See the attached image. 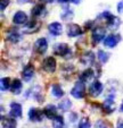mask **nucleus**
<instances>
[{
  "instance_id": "obj_1",
  "label": "nucleus",
  "mask_w": 123,
  "mask_h": 128,
  "mask_svg": "<svg viewBox=\"0 0 123 128\" xmlns=\"http://www.w3.org/2000/svg\"><path fill=\"white\" fill-rule=\"evenodd\" d=\"M71 95L75 99H82L86 95V85L85 82H82L81 80L79 82L75 83L74 87L71 90Z\"/></svg>"
},
{
  "instance_id": "obj_2",
  "label": "nucleus",
  "mask_w": 123,
  "mask_h": 128,
  "mask_svg": "<svg viewBox=\"0 0 123 128\" xmlns=\"http://www.w3.org/2000/svg\"><path fill=\"white\" fill-rule=\"evenodd\" d=\"M54 52L55 54L60 57H64V58H71V49L70 46L66 43H58L55 46L54 48Z\"/></svg>"
},
{
  "instance_id": "obj_3",
  "label": "nucleus",
  "mask_w": 123,
  "mask_h": 128,
  "mask_svg": "<svg viewBox=\"0 0 123 128\" xmlns=\"http://www.w3.org/2000/svg\"><path fill=\"white\" fill-rule=\"evenodd\" d=\"M91 36H92V40H94L95 43H99V42L105 40V38H106V30L101 26L95 27V28L92 30Z\"/></svg>"
},
{
  "instance_id": "obj_4",
  "label": "nucleus",
  "mask_w": 123,
  "mask_h": 128,
  "mask_svg": "<svg viewBox=\"0 0 123 128\" xmlns=\"http://www.w3.org/2000/svg\"><path fill=\"white\" fill-rule=\"evenodd\" d=\"M56 66H57V64H56V60L54 57H47L42 62V68L45 69V72H49V74L55 72Z\"/></svg>"
},
{
  "instance_id": "obj_5",
  "label": "nucleus",
  "mask_w": 123,
  "mask_h": 128,
  "mask_svg": "<svg viewBox=\"0 0 123 128\" xmlns=\"http://www.w3.org/2000/svg\"><path fill=\"white\" fill-rule=\"evenodd\" d=\"M34 49H35V51L38 53H40V54L45 53L47 51V49H48V41H47L45 38L38 39L35 41V43H34Z\"/></svg>"
},
{
  "instance_id": "obj_6",
  "label": "nucleus",
  "mask_w": 123,
  "mask_h": 128,
  "mask_svg": "<svg viewBox=\"0 0 123 128\" xmlns=\"http://www.w3.org/2000/svg\"><path fill=\"white\" fill-rule=\"evenodd\" d=\"M103 90H104L103 84L99 80H95V82H92V84L89 87V93L91 96H98L103 92Z\"/></svg>"
},
{
  "instance_id": "obj_7",
  "label": "nucleus",
  "mask_w": 123,
  "mask_h": 128,
  "mask_svg": "<svg viewBox=\"0 0 123 128\" xmlns=\"http://www.w3.org/2000/svg\"><path fill=\"white\" fill-rule=\"evenodd\" d=\"M13 22L16 25H23L27 23V15L24 12L19 10V12H15V15L13 16Z\"/></svg>"
},
{
  "instance_id": "obj_8",
  "label": "nucleus",
  "mask_w": 123,
  "mask_h": 128,
  "mask_svg": "<svg viewBox=\"0 0 123 128\" xmlns=\"http://www.w3.org/2000/svg\"><path fill=\"white\" fill-rule=\"evenodd\" d=\"M6 38H7V40L9 42H12V43H17L18 41H21L22 35H21V33H19L16 28H10L9 31L7 32V36H6Z\"/></svg>"
},
{
  "instance_id": "obj_9",
  "label": "nucleus",
  "mask_w": 123,
  "mask_h": 128,
  "mask_svg": "<svg viewBox=\"0 0 123 128\" xmlns=\"http://www.w3.org/2000/svg\"><path fill=\"white\" fill-rule=\"evenodd\" d=\"M120 41V36L118 35H115V34H109L105 38L104 40V46L106 48H114L116 44L118 43Z\"/></svg>"
},
{
  "instance_id": "obj_10",
  "label": "nucleus",
  "mask_w": 123,
  "mask_h": 128,
  "mask_svg": "<svg viewBox=\"0 0 123 128\" xmlns=\"http://www.w3.org/2000/svg\"><path fill=\"white\" fill-rule=\"evenodd\" d=\"M48 31L51 35L58 36L62 34V32H63V26H62L60 23L54 22V23H50V24L48 25Z\"/></svg>"
},
{
  "instance_id": "obj_11",
  "label": "nucleus",
  "mask_w": 123,
  "mask_h": 128,
  "mask_svg": "<svg viewBox=\"0 0 123 128\" xmlns=\"http://www.w3.org/2000/svg\"><path fill=\"white\" fill-rule=\"evenodd\" d=\"M29 118L31 121H34V122H39V121H42V118H44V114H42V111L38 110L35 108H31L29 111Z\"/></svg>"
},
{
  "instance_id": "obj_12",
  "label": "nucleus",
  "mask_w": 123,
  "mask_h": 128,
  "mask_svg": "<svg viewBox=\"0 0 123 128\" xmlns=\"http://www.w3.org/2000/svg\"><path fill=\"white\" fill-rule=\"evenodd\" d=\"M82 34V28L77 24H68L67 25V35L70 38H75Z\"/></svg>"
},
{
  "instance_id": "obj_13",
  "label": "nucleus",
  "mask_w": 123,
  "mask_h": 128,
  "mask_svg": "<svg viewBox=\"0 0 123 128\" xmlns=\"http://www.w3.org/2000/svg\"><path fill=\"white\" fill-rule=\"evenodd\" d=\"M10 117L13 118H19L22 117V106L16 102H13L10 104V112H9Z\"/></svg>"
},
{
  "instance_id": "obj_14",
  "label": "nucleus",
  "mask_w": 123,
  "mask_h": 128,
  "mask_svg": "<svg viewBox=\"0 0 123 128\" xmlns=\"http://www.w3.org/2000/svg\"><path fill=\"white\" fill-rule=\"evenodd\" d=\"M94 60H95V54H94V52H91V51L85 52L81 57V62L85 66H90L92 62H94Z\"/></svg>"
},
{
  "instance_id": "obj_15",
  "label": "nucleus",
  "mask_w": 123,
  "mask_h": 128,
  "mask_svg": "<svg viewBox=\"0 0 123 128\" xmlns=\"http://www.w3.org/2000/svg\"><path fill=\"white\" fill-rule=\"evenodd\" d=\"M44 114H45V116H46L47 118L51 119V120H53L56 116H58L57 114V109H56V106H53V104H48V106L45 108Z\"/></svg>"
},
{
  "instance_id": "obj_16",
  "label": "nucleus",
  "mask_w": 123,
  "mask_h": 128,
  "mask_svg": "<svg viewBox=\"0 0 123 128\" xmlns=\"http://www.w3.org/2000/svg\"><path fill=\"white\" fill-rule=\"evenodd\" d=\"M103 108H104V110L106 112H108V114H111V112H113L114 110H115V102H114L113 96H109L105 100L104 103H103Z\"/></svg>"
},
{
  "instance_id": "obj_17",
  "label": "nucleus",
  "mask_w": 123,
  "mask_h": 128,
  "mask_svg": "<svg viewBox=\"0 0 123 128\" xmlns=\"http://www.w3.org/2000/svg\"><path fill=\"white\" fill-rule=\"evenodd\" d=\"M33 75H34V68L32 67L31 65L25 66V68L23 69V72H22L23 80H24L25 82H29V80H31V78L33 77Z\"/></svg>"
},
{
  "instance_id": "obj_18",
  "label": "nucleus",
  "mask_w": 123,
  "mask_h": 128,
  "mask_svg": "<svg viewBox=\"0 0 123 128\" xmlns=\"http://www.w3.org/2000/svg\"><path fill=\"white\" fill-rule=\"evenodd\" d=\"M39 28H40V23L36 22V20H31L30 23H26L24 32L31 34V33H34V32L39 31Z\"/></svg>"
},
{
  "instance_id": "obj_19",
  "label": "nucleus",
  "mask_w": 123,
  "mask_h": 128,
  "mask_svg": "<svg viewBox=\"0 0 123 128\" xmlns=\"http://www.w3.org/2000/svg\"><path fill=\"white\" fill-rule=\"evenodd\" d=\"M17 124L15 118H1V128H16Z\"/></svg>"
},
{
  "instance_id": "obj_20",
  "label": "nucleus",
  "mask_w": 123,
  "mask_h": 128,
  "mask_svg": "<svg viewBox=\"0 0 123 128\" xmlns=\"http://www.w3.org/2000/svg\"><path fill=\"white\" fill-rule=\"evenodd\" d=\"M22 88H23V85H22V82L19 80H14L10 85V91H12L14 94H19L22 92Z\"/></svg>"
},
{
  "instance_id": "obj_21",
  "label": "nucleus",
  "mask_w": 123,
  "mask_h": 128,
  "mask_svg": "<svg viewBox=\"0 0 123 128\" xmlns=\"http://www.w3.org/2000/svg\"><path fill=\"white\" fill-rule=\"evenodd\" d=\"M45 6L44 5H36V6H34L33 8H32V10H31V14H32V16L33 17H40V16H42V14L45 12Z\"/></svg>"
},
{
  "instance_id": "obj_22",
  "label": "nucleus",
  "mask_w": 123,
  "mask_h": 128,
  "mask_svg": "<svg viewBox=\"0 0 123 128\" xmlns=\"http://www.w3.org/2000/svg\"><path fill=\"white\" fill-rule=\"evenodd\" d=\"M51 94L55 98H62L64 95V91H63V88L60 87V85L54 84L53 86H51Z\"/></svg>"
},
{
  "instance_id": "obj_23",
  "label": "nucleus",
  "mask_w": 123,
  "mask_h": 128,
  "mask_svg": "<svg viewBox=\"0 0 123 128\" xmlns=\"http://www.w3.org/2000/svg\"><path fill=\"white\" fill-rule=\"evenodd\" d=\"M94 72H92L91 69H87V70H85V72H82V75H81V77H80V80H82V82H85V83H87V82H90V80H92V77H94Z\"/></svg>"
},
{
  "instance_id": "obj_24",
  "label": "nucleus",
  "mask_w": 123,
  "mask_h": 128,
  "mask_svg": "<svg viewBox=\"0 0 123 128\" xmlns=\"http://www.w3.org/2000/svg\"><path fill=\"white\" fill-rule=\"evenodd\" d=\"M53 127L54 128H64L65 124H64V119L62 116H56L53 119Z\"/></svg>"
},
{
  "instance_id": "obj_25",
  "label": "nucleus",
  "mask_w": 123,
  "mask_h": 128,
  "mask_svg": "<svg viewBox=\"0 0 123 128\" xmlns=\"http://www.w3.org/2000/svg\"><path fill=\"white\" fill-rule=\"evenodd\" d=\"M97 57H98L99 61H100L101 64H106L107 61H108V59H109V54H108V53H106L105 51H103V50H99L98 51Z\"/></svg>"
},
{
  "instance_id": "obj_26",
  "label": "nucleus",
  "mask_w": 123,
  "mask_h": 128,
  "mask_svg": "<svg viewBox=\"0 0 123 128\" xmlns=\"http://www.w3.org/2000/svg\"><path fill=\"white\" fill-rule=\"evenodd\" d=\"M10 80L9 78H1V84H0V87H1V92H5L8 88H10Z\"/></svg>"
},
{
  "instance_id": "obj_27",
  "label": "nucleus",
  "mask_w": 123,
  "mask_h": 128,
  "mask_svg": "<svg viewBox=\"0 0 123 128\" xmlns=\"http://www.w3.org/2000/svg\"><path fill=\"white\" fill-rule=\"evenodd\" d=\"M60 17H62L64 20H70L73 17V12L70 9V8H65L64 12H62V15H60Z\"/></svg>"
},
{
  "instance_id": "obj_28",
  "label": "nucleus",
  "mask_w": 123,
  "mask_h": 128,
  "mask_svg": "<svg viewBox=\"0 0 123 128\" xmlns=\"http://www.w3.org/2000/svg\"><path fill=\"white\" fill-rule=\"evenodd\" d=\"M72 106V103H71V101L68 99H65L63 102H60L59 103V108L63 110V111H67V110H70V108Z\"/></svg>"
},
{
  "instance_id": "obj_29",
  "label": "nucleus",
  "mask_w": 123,
  "mask_h": 128,
  "mask_svg": "<svg viewBox=\"0 0 123 128\" xmlns=\"http://www.w3.org/2000/svg\"><path fill=\"white\" fill-rule=\"evenodd\" d=\"M77 128H91V125H90V121L88 120L87 118L81 119V121H80L79 127H77Z\"/></svg>"
},
{
  "instance_id": "obj_30",
  "label": "nucleus",
  "mask_w": 123,
  "mask_h": 128,
  "mask_svg": "<svg viewBox=\"0 0 123 128\" xmlns=\"http://www.w3.org/2000/svg\"><path fill=\"white\" fill-rule=\"evenodd\" d=\"M9 1H10V0H1V2H0V9L5 10L6 7L9 5Z\"/></svg>"
},
{
  "instance_id": "obj_31",
  "label": "nucleus",
  "mask_w": 123,
  "mask_h": 128,
  "mask_svg": "<svg viewBox=\"0 0 123 128\" xmlns=\"http://www.w3.org/2000/svg\"><path fill=\"white\" fill-rule=\"evenodd\" d=\"M95 128H107V126L103 120H98L95 125Z\"/></svg>"
},
{
  "instance_id": "obj_32",
  "label": "nucleus",
  "mask_w": 123,
  "mask_h": 128,
  "mask_svg": "<svg viewBox=\"0 0 123 128\" xmlns=\"http://www.w3.org/2000/svg\"><path fill=\"white\" fill-rule=\"evenodd\" d=\"M117 12H120V14L123 12V0H121L120 2L117 4Z\"/></svg>"
},
{
  "instance_id": "obj_33",
  "label": "nucleus",
  "mask_w": 123,
  "mask_h": 128,
  "mask_svg": "<svg viewBox=\"0 0 123 128\" xmlns=\"http://www.w3.org/2000/svg\"><path fill=\"white\" fill-rule=\"evenodd\" d=\"M40 1H42V2H45V4H51V2H54L55 0H40Z\"/></svg>"
},
{
  "instance_id": "obj_34",
  "label": "nucleus",
  "mask_w": 123,
  "mask_h": 128,
  "mask_svg": "<svg viewBox=\"0 0 123 128\" xmlns=\"http://www.w3.org/2000/svg\"><path fill=\"white\" fill-rule=\"evenodd\" d=\"M27 1H29V0H17V2L21 4V5H22V4H26Z\"/></svg>"
},
{
  "instance_id": "obj_35",
  "label": "nucleus",
  "mask_w": 123,
  "mask_h": 128,
  "mask_svg": "<svg viewBox=\"0 0 123 128\" xmlns=\"http://www.w3.org/2000/svg\"><path fill=\"white\" fill-rule=\"evenodd\" d=\"M117 128H123V122H118L117 124Z\"/></svg>"
},
{
  "instance_id": "obj_36",
  "label": "nucleus",
  "mask_w": 123,
  "mask_h": 128,
  "mask_svg": "<svg viewBox=\"0 0 123 128\" xmlns=\"http://www.w3.org/2000/svg\"><path fill=\"white\" fill-rule=\"evenodd\" d=\"M59 2H63V4H65V2H68V1H71V0H58Z\"/></svg>"
},
{
  "instance_id": "obj_37",
  "label": "nucleus",
  "mask_w": 123,
  "mask_h": 128,
  "mask_svg": "<svg viewBox=\"0 0 123 128\" xmlns=\"http://www.w3.org/2000/svg\"><path fill=\"white\" fill-rule=\"evenodd\" d=\"M71 1H72L73 4H79L80 1H81V0H71Z\"/></svg>"
},
{
  "instance_id": "obj_38",
  "label": "nucleus",
  "mask_w": 123,
  "mask_h": 128,
  "mask_svg": "<svg viewBox=\"0 0 123 128\" xmlns=\"http://www.w3.org/2000/svg\"><path fill=\"white\" fill-rule=\"evenodd\" d=\"M120 110L123 112V102H122V104H121V108H120Z\"/></svg>"
}]
</instances>
